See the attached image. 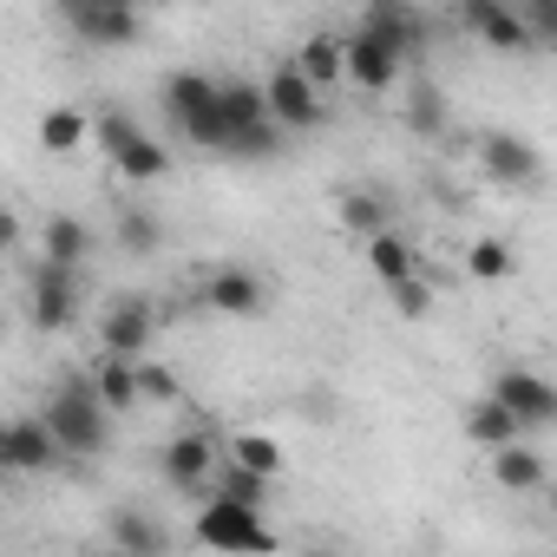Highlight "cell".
<instances>
[{"mask_svg":"<svg viewBox=\"0 0 557 557\" xmlns=\"http://www.w3.org/2000/svg\"><path fill=\"white\" fill-rule=\"evenodd\" d=\"M400 73H407V60L387 47V40H374V34H342V79L355 86V92H394L400 86Z\"/></svg>","mask_w":557,"mask_h":557,"instance_id":"52a82bcc","label":"cell"},{"mask_svg":"<svg viewBox=\"0 0 557 557\" xmlns=\"http://www.w3.org/2000/svg\"><path fill=\"white\" fill-rule=\"evenodd\" d=\"M400 119H407V132L413 138H446V92L440 86H407V106H400Z\"/></svg>","mask_w":557,"mask_h":557,"instance_id":"83f0119b","label":"cell"},{"mask_svg":"<svg viewBox=\"0 0 557 557\" xmlns=\"http://www.w3.org/2000/svg\"><path fill=\"white\" fill-rule=\"evenodd\" d=\"M197 302L210 309V315H262L269 309V283L256 269H243V262H223V269H210L203 275V289H197Z\"/></svg>","mask_w":557,"mask_h":557,"instance_id":"ba28073f","label":"cell"},{"mask_svg":"<svg viewBox=\"0 0 557 557\" xmlns=\"http://www.w3.org/2000/svg\"><path fill=\"white\" fill-rule=\"evenodd\" d=\"M466 440L492 453V446H505V440H524V420H518L505 400H492V394H485V400H472V407H466Z\"/></svg>","mask_w":557,"mask_h":557,"instance_id":"7402d4cb","label":"cell"},{"mask_svg":"<svg viewBox=\"0 0 557 557\" xmlns=\"http://www.w3.org/2000/svg\"><path fill=\"white\" fill-rule=\"evenodd\" d=\"M210 498H230V505H249V511H262L269 505V479H256V472H243L236 459L223 466V479L210 485Z\"/></svg>","mask_w":557,"mask_h":557,"instance_id":"4dcf8cb0","label":"cell"},{"mask_svg":"<svg viewBox=\"0 0 557 557\" xmlns=\"http://www.w3.org/2000/svg\"><path fill=\"white\" fill-rule=\"evenodd\" d=\"M34 138H40V151H47V158H73V151H86V145H92V119H86L79 106H47V112H40V125H34Z\"/></svg>","mask_w":557,"mask_h":557,"instance_id":"e0dca14e","label":"cell"},{"mask_svg":"<svg viewBox=\"0 0 557 557\" xmlns=\"http://www.w3.org/2000/svg\"><path fill=\"white\" fill-rule=\"evenodd\" d=\"M40 420H47L60 459H99V453L112 446V407L92 394L86 374H66V381L53 387V400H47Z\"/></svg>","mask_w":557,"mask_h":557,"instance_id":"6da1fadb","label":"cell"},{"mask_svg":"<svg viewBox=\"0 0 557 557\" xmlns=\"http://www.w3.org/2000/svg\"><path fill=\"white\" fill-rule=\"evenodd\" d=\"M92 230H86V216H73V210H53L47 223H40V256H53V262H73V269H86L92 262Z\"/></svg>","mask_w":557,"mask_h":557,"instance_id":"ac0fdd59","label":"cell"},{"mask_svg":"<svg viewBox=\"0 0 557 557\" xmlns=\"http://www.w3.org/2000/svg\"><path fill=\"white\" fill-rule=\"evenodd\" d=\"M125 138H138V119H132L125 106H106V112H92V145H99L106 158H112Z\"/></svg>","mask_w":557,"mask_h":557,"instance_id":"d6a6232c","label":"cell"},{"mask_svg":"<svg viewBox=\"0 0 557 557\" xmlns=\"http://www.w3.org/2000/svg\"><path fill=\"white\" fill-rule=\"evenodd\" d=\"M348 8H368V0H348Z\"/></svg>","mask_w":557,"mask_h":557,"instance_id":"f35d334b","label":"cell"},{"mask_svg":"<svg viewBox=\"0 0 557 557\" xmlns=\"http://www.w3.org/2000/svg\"><path fill=\"white\" fill-rule=\"evenodd\" d=\"M60 8H132V0H60Z\"/></svg>","mask_w":557,"mask_h":557,"instance_id":"8d00e7d4","label":"cell"},{"mask_svg":"<svg viewBox=\"0 0 557 557\" xmlns=\"http://www.w3.org/2000/svg\"><path fill=\"white\" fill-rule=\"evenodd\" d=\"M361 249H368V269H374V283H381V289L420 269V249H413L394 223H387V230H374V236H361Z\"/></svg>","mask_w":557,"mask_h":557,"instance_id":"ffe728a7","label":"cell"},{"mask_svg":"<svg viewBox=\"0 0 557 557\" xmlns=\"http://www.w3.org/2000/svg\"><path fill=\"white\" fill-rule=\"evenodd\" d=\"M335 223L361 243V236H374V230L394 223V203H387V190H374V184H348V190L335 197Z\"/></svg>","mask_w":557,"mask_h":557,"instance_id":"2e32d148","label":"cell"},{"mask_svg":"<svg viewBox=\"0 0 557 557\" xmlns=\"http://www.w3.org/2000/svg\"><path fill=\"white\" fill-rule=\"evenodd\" d=\"M262 112L283 125V132H315L322 125V86H309L296 73V60H283V66L262 79Z\"/></svg>","mask_w":557,"mask_h":557,"instance_id":"8992f818","label":"cell"},{"mask_svg":"<svg viewBox=\"0 0 557 557\" xmlns=\"http://www.w3.org/2000/svg\"><path fill=\"white\" fill-rule=\"evenodd\" d=\"M112 236H119V249H125V256H158V243H164V223H158L151 210H119Z\"/></svg>","mask_w":557,"mask_h":557,"instance_id":"f546056e","label":"cell"},{"mask_svg":"<svg viewBox=\"0 0 557 557\" xmlns=\"http://www.w3.org/2000/svg\"><path fill=\"white\" fill-rule=\"evenodd\" d=\"M0 459H8V472L14 479H34V472H53L60 466V446H53V433H47V420H8L0 426Z\"/></svg>","mask_w":557,"mask_h":557,"instance_id":"5bb4252c","label":"cell"},{"mask_svg":"<svg viewBox=\"0 0 557 557\" xmlns=\"http://www.w3.org/2000/svg\"><path fill=\"white\" fill-rule=\"evenodd\" d=\"M158 472H164V485H171V492L197 498V492L210 485V472H216V440H210V433H177V440H164Z\"/></svg>","mask_w":557,"mask_h":557,"instance_id":"8fae6325","label":"cell"},{"mask_svg":"<svg viewBox=\"0 0 557 557\" xmlns=\"http://www.w3.org/2000/svg\"><path fill=\"white\" fill-rule=\"evenodd\" d=\"M8 479H14V472H8V459H0V485H8Z\"/></svg>","mask_w":557,"mask_h":557,"instance_id":"74e56055","label":"cell"},{"mask_svg":"<svg viewBox=\"0 0 557 557\" xmlns=\"http://www.w3.org/2000/svg\"><path fill=\"white\" fill-rule=\"evenodd\" d=\"M387 296H394V309L407 315V322H420L426 309H433V283L413 269V275H400V283H387Z\"/></svg>","mask_w":557,"mask_h":557,"instance_id":"836d02e7","label":"cell"},{"mask_svg":"<svg viewBox=\"0 0 557 557\" xmlns=\"http://www.w3.org/2000/svg\"><path fill=\"white\" fill-rule=\"evenodd\" d=\"M66 21H73V34H79L86 47H132V40L145 34L138 0H132V8H66Z\"/></svg>","mask_w":557,"mask_h":557,"instance_id":"9a60e30c","label":"cell"},{"mask_svg":"<svg viewBox=\"0 0 557 557\" xmlns=\"http://www.w3.org/2000/svg\"><path fill=\"white\" fill-rule=\"evenodd\" d=\"M138 400H158V407H171V400H184V381H177L164 361L138 355Z\"/></svg>","mask_w":557,"mask_h":557,"instance_id":"1f68e13d","label":"cell"},{"mask_svg":"<svg viewBox=\"0 0 557 557\" xmlns=\"http://www.w3.org/2000/svg\"><path fill=\"white\" fill-rule=\"evenodd\" d=\"M164 119L197 151H223V106H216V79L210 73H171L164 79Z\"/></svg>","mask_w":557,"mask_h":557,"instance_id":"3957f363","label":"cell"},{"mask_svg":"<svg viewBox=\"0 0 557 557\" xmlns=\"http://www.w3.org/2000/svg\"><path fill=\"white\" fill-rule=\"evenodd\" d=\"M459 27L485 47V53H531V27L518 21V8H505V0H459Z\"/></svg>","mask_w":557,"mask_h":557,"instance_id":"9c48e42d","label":"cell"},{"mask_svg":"<svg viewBox=\"0 0 557 557\" xmlns=\"http://www.w3.org/2000/svg\"><path fill=\"white\" fill-rule=\"evenodd\" d=\"M309 86H342V34H309L302 53H289Z\"/></svg>","mask_w":557,"mask_h":557,"instance_id":"4316f807","label":"cell"},{"mask_svg":"<svg viewBox=\"0 0 557 557\" xmlns=\"http://www.w3.org/2000/svg\"><path fill=\"white\" fill-rule=\"evenodd\" d=\"M544 479H550V466H544L537 446H524V440L492 446V485H505V492H537Z\"/></svg>","mask_w":557,"mask_h":557,"instance_id":"d6986e66","label":"cell"},{"mask_svg":"<svg viewBox=\"0 0 557 557\" xmlns=\"http://www.w3.org/2000/svg\"><path fill=\"white\" fill-rule=\"evenodd\" d=\"M21 243H27V223H21L14 210H0V256H14Z\"/></svg>","mask_w":557,"mask_h":557,"instance_id":"d590c367","label":"cell"},{"mask_svg":"<svg viewBox=\"0 0 557 557\" xmlns=\"http://www.w3.org/2000/svg\"><path fill=\"white\" fill-rule=\"evenodd\" d=\"M479 171H485L492 184H505V190H531V184L544 177V158H537V145L518 138V132H485V138H479Z\"/></svg>","mask_w":557,"mask_h":557,"instance_id":"30bf717a","label":"cell"},{"mask_svg":"<svg viewBox=\"0 0 557 557\" xmlns=\"http://www.w3.org/2000/svg\"><path fill=\"white\" fill-rule=\"evenodd\" d=\"M151 335H158V309H151V296L119 289V296L106 302V315H99V355L138 361V355L151 348Z\"/></svg>","mask_w":557,"mask_h":557,"instance_id":"5b68a950","label":"cell"},{"mask_svg":"<svg viewBox=\"0 0 557 557\" xmlns=\"http://www.w3.org/2000/svg\"><path fill=\"white\" fill-rule=\"evenodd\" d=\"M92 394L112 407V413H132L138 407V361H119V355H99V368L86 374Z\"/></svg>","mask_w":557,"mask_h":557,"instance_id":"d4e9b609","label":"cell"},{"mask_svg":"<svg viewBox=\"0 0 557 557\" xmlns=\"http://www.w3.org/2000/svg\"><path fill=\"white\" fill-rule=\"evenodd\" d=\"M223 151H230V158H243V164H262V158L283 151V125H275V119H256V125L230 132V138H223Z\"/></svg>","mask_w":557,"mask_h":557,"instance_id":"f1b7e54d","label":"cell"},{"mask_svg":"<svg viewBox=\"0 0 557 557\" xmlns=\"http://www.w3.org/2000/svg\"><path fill=\"white\" fill-rule=\"evenodd\" d=\"M106 537H112L119 550H138V557H158V550L171 544V531H164L151 511H138V505H119L112 524H106Z\"/></svg>","mask_w":557,"mask_h":557,"instance_id":"603a6c76","label":"cell"},{"mask_svg":"<svg viewBox=\"0 0 557 557\" xmlns=\"http://www.w3.org/2000/svg\"><path fill=\"white\" fill-rule=\"evenodd\" d=\"M230 459H236L243 472L269 479V485L289 472V453H283V440H275V433H236V440H230Z\"/></svg>","mask_w":557,"mask_h":557,"instance_id":"cb8c5ba5","label":"cell"},{"mask_svg":"<svg viewBox=\"0 0 557 557\" xmlns=\"http://www.w3.org/2000/svg\"><path fill=\"white\" fill-rule=\"evenodd\" d=\"M518 21L531 27L537 47H550L557 40V0H518Z\"/></svg>","mask_w":557,"mask_h":557,"instance_id":"e575fe53","label":"cell"},{"mask_svg":"<svg viewBox=\"0 0 557 557\" xmlns=\"http://www.w3.org/2000/svg\"><path fill=\"white\" fill-rule=\"evenodd\" d=\"M466 275H472V283H511V275H518V249L505 236H472L466 243Z\"/></svg>","mask_w":557,"mask_h":557,"instance_id":"484cf974","label":"cell"},{"mask_svg":"<svg viewBox=\"0 0 557 557\" xmlns=\"http://www.w3.org/2000/svg\"><path fill=\"white\" fill-rule=\"evenodd\" d=\"M190 537H197L203 550H230V557H243V550H283V537L262 524V511L230 505V498H203V511H197Z\"/></svg>","mask_w":557,"mask_h":557,"instance_id":"277c9868","label":"cell"},{"mask_svg":"<svg viewBox=\"0 0 557 557\" xmlns=\"http://www.w3.org/2000/svg\"><path fill=\"white\" fill-rule=\"evenodd\" d=\"M361 34H374L400 60H413L426 47V14L413 8V0H368V8H361Z\"/></svg>","mask_w":557,"mask_h":557,"instance_id":"7c38bea8","label":"cell"},{"mask_svg":"<svg viewBox=\"0 0 557 557\" xmlns=\"http://www.w3.org/2000/svg\"><path fill=\"white\" fill-rule=\"evenodd\" d=\"M492 400H505V407L524 420V433H537V426L557 420V387H550L544 374H531V368H505V374L492 381Z\"/></svg>","mask_w":557,"mask_h":557,"instance_id":"4fadbf2b","label":"cell"},{"mask_svg":"<svg viewBox=\"0 0 557 557\" xmlns=\"http://www.w3.org/2000/svg\"><path fill=\"white\" fill-rule=\"evenodd\" d=\"M112 177H125V184H158V177H171V151L138 132V138H125V145L112 151Z\"/></svg>","mask_w":557,"mask_h":557,"instance_id":"44dd1931","label":"cell"},{"mask_svg":"<svg viewBox=\"0 0 557 557\" xmlns=\"http://www.w3.org/2000/svg\"><path fill=\"white\" fill-rule=\"evenodd\" d=\"M79 315H86V269L34 256L27 262V322H34V335H66Z\"/></svg>","mask_w":557,"mask_h":557,"instance_id":"7a4b0ae2","label":"cell"}]
</instances>
